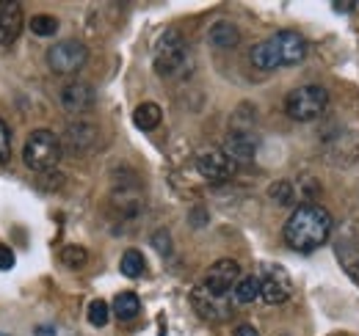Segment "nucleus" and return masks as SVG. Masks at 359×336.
Instances as JSON below:
<instances>
[{
  "instance_id": "1a4fd4ad",
  "label": "nucleus",
  "mask_w": 359,
  "mask_h": 336,
  "mask_svg": "<svg viewBox=\"0 0 359 336\" xmlns=\"http://www.w3.org/2000/svg\"><path fill=\"white\" fill-rule=\"evenodd\" d=\"M238 281H241V265H238L235 259H219V262H213V265L208 267L202 284L210 287L213 293L229 295L235 290Z\"/></svg>"
},
{
  "instance_id": "dca6fc26",
  "label": "nucleus",
  "mask_w": 359,
  "mask_h": 336,
  "mask_svg": "<svg viewBox=\"0 0 359 336\" xmlns=\"http://www.w3.org/2000/svg\"><path fill=\"white\" fill-rule=\"evenodd\" d=\"M161 119H163V111H161L155 102H141L133 113L135 127H138V130H144V132L155 130V127L161 125Z\"/></svg>"
},
{
  "instance_id": "4be33fe9",
  "label": "nucleus",
  "mask_w": 359,
  "mask_h": 336,
  "mask_svg": "<svg viewBox=\"0 0 359 336\" xmlns=\"http://www.w3.org/2000/svg\"><path fill=\"white\" fill-rule=\"evenodd\" d=\"M86 259H89V253H86V248H81V246H67V248L61 251V262H64L67 267H83Z\"/></svg>"
},
{
  "instance_id": "f3484780",
  "label": "nucleus",
  "mask_w": 359,
  "mask_h": 336,
  "mask_svg": "<svg viewBox=\"0 0 359 336\" xmlns=\"http://www.w3.org/2000/svg\"><path fill=\"white\" fill-rule=\"evenodd\" d=\"M260 295H263V290H260V279H257V276H246V279H241V281L235 284L232 300H235V303H255Z\"/></svg>"
},
{
  "instance_id": "412c9836",
  "label": "nucleus",
  "mask_w": 359,
  "mask_h": 336,
  "mask_svg": "<svg viewBox=\"0 0 359 336\" xmlns=\"http://www.w3.org/2000/svg\"><path fill=\"white\" fill-rule=\"evenodd\" d=\"M31 31L36 36H53L58 31V20L50 14H36V17H31Z\"/></svg>"
},
{
  "instance_id": "7ed1b4c3",
  "label": "nucleus",
  "mask_w": 359,
  "mask_h": 336,
  "mask_svg": "<svg viewBox=\"0 0 359 336\" xmlns=\"http://www.w3.org/2000/svg\"><path fill=\"white\" fill-rule=\"evenodd\" d=\"M22 160L25 166L36 174H47L58 166L61 160V141L50 130H34L22 146Z\"/></svg>"
},
{
  "instance_id": "2eb2a0df",
  "label": "nucleus",
  "mask_w": 359,
  "mask_h": 336,
  "mask_svg": "<svg viewBox=\"0 0 359 336\" xmlns=\"http://www.w3.org/2000/svg\"><path fill=\"white\" fill-rule=\"evenodd\" d=\"M208 39H210L213 47H219V50H229V47H235V44L241 42V34H238V28H235L232 22L219 20V22H213Z\"/></svg>"
},
{
  "instance_id": "a878e982",
  "label": "nucleus",
  "mask_w": 359,
  "mask_h": 336,
  "mask_svg": "<svg viewBox=\"0 0 359 336\" xmlns=\"http://www.w3.org/2000/svg\"><path fill=\"white\" fill-rule=\"evenodd\" d=\"M8 267H14V253L11 248L0 246V270H8Z\"/></svg>"
},
{
  "instance_id": "20e7f679",
  "label": "nucleus",
  "mask_w": 359,
  "mask_h": 336,
  "mask_svg": "<svg viewBox=\"0 0 359 336\" xmlns=\"http://www.w3.org/2000/svg\"><path fill=\"white\" fill-rule=\"evenodd\" d=\"M326 105H329V94L320 85H302L290 91L285 99V111L296 122H313L318 116H323Z\"/></svg>"
},
{
  "instance_id": "4468645a",
  "label": "nucleus",
  "mask_w": 359,
  "mask_h": 336,
  "mask_svg": "<svg viewBox=\"0 0 359 336\" xmlns=\"http://www.w3.org/2000/svg\"><path fill=\"white\" fill-rule=\"evenodd\" d=\"M67 144L72 146V152H86L97 144V127L78 119L67 127Z\"/></svg>"
},
{
  "instance_id": "b1692460",
  "label": "nucleus",
  "mask_w": 359,
  "mask_h": 336,
  "mask_svg": "<svg viewBox=\"0 0 359 336\" xmlns=\"http://www.w3.org/2000/svg\"><path fill=\"white\" fill-rule=\"evenodd\" d=\"M11 158V130L0 119V166H6Z\"/></svg>"
},
{
  "instance_id": "ddd939ff",
  "label": "nucleus",
  "mask_w": 359,
  "mask_h": 336,
  "mask_svg": "<svg viewBox=\"0 0 359 336\" xmlns=\"http://www.w3.org/2000/svg\"><path fill=\"white\" fill-rule=\"evenodd\" d=\"M224 152L232 160H252L257 152V141L249 130H232L224 144Z\"/></svg>"
},
{
  "instance_id": "9d476101",
  "label": "nucleus",
  "mask_w": 359,
  "mask_h": 336,
  "mask_svg": "<svg viewBox=\"0 0 359 336\" xmlns=\"http://www.w3.org/2000/svg\"><path fill=\"white\" fill-rule=\"evenodd\" d=\"M260 279V290H263V300L271 303V306H276V303H285L290 293H293V284H290V276L282 270V267H276V265H271L266 267V273L263 276H257Z\"/></svg>"
},
{
  "instance_id": "9b49d317",
  "label": "nucleus",
  "mask_w": 359,
  "mask_h": 336,
  "mask_svg": "<svg viewBox=\"0 0 359 336\" xmlns=\"http://www.w3.org/2000/svg\"><path fill=\"white\" fill-rule=\"evenodd\" d=\"M61 105L69 113H86L94 108V88L83 80H72L61 88Z\"/></svg>"
},
{
  "instance_id": "5701e85b",
  "label": "nucleus",
  "mask_w": 359,
  "mask_h": 336,
  "mask_svg": "<svg viewBox=\"0 0 359 336\" xmlns=\"http://www.w3.org/2000/svg\"><path fill=\"white\" fill-rule=\"evenodd\" d=\"M89 323L94 328H102L108 323V303L105 300H91L89 303Z\"/></svg>"
},
{
  "instance_id": "39448f33",
  "label": "nucleus",
  "mask_w": 359,
  "mask_h": 336,
  "mask_svg": "<svg viewBox=\"0 0 359 336\" xmlns=\"http://www.w3.org/2000/svg\"><path fill=\"white\" fill-rule=\"evenodd\" d=\"M188 64V44L177 31H166L155 44V72L161 78H175Z\"/></svg>"
},
{
  "instance_id": "cd10ccee",
  "label": "nucleus",
  "mask_w": 359,
  "mask_h": 336,
  "mask_svg": "<svg viewBox=\"0 0 359 336\" xmlns=\"http://www.w3.org/2000/svg\"><path fill=\"white\" fill-rule=\"evenodd\" d=\"M36 336H55V331H53V328H45V326H39V328H36Z\"/></svg>"
},
{
  "instance_id": "f03ea898",
  "label": "nucleus",
  "mask_w": 359,
  "mask_h": 336,
  "mask_svg": "<svg viewBox=\"0 0 359 336\" xmlns=\"http://www.w3.org/2000/svg\"><path fill=\"white\" fill-rule=\"evenodd\" d=\"M304 55H307V42L296 31H279L266 42L255 44L252 52H249L252 64L257 69H263V72H271L276 66H293Z\"/></svg>"
},
{
  "instance_id": "c85d7f7f",
  "label": "nucleus",
  "mask_w": 359,
  "mask_h": 336,
  "mask_svg": "<svg viewBox=\"0 0 359 336\" xmlns=\"http://www.w3.org/2000/svg\"><path fill=\"white\" fill-rule=\"evenodd\" d=\"M351 276H354V281L359 284V262L354 265V267H351Z\"/></svg>"
},
{
  "instance_id": "aec40b11",
  "label": "nucleus",
  "mask_w": 359,
  "mask_h": 336,
  "mask_svg": "<svg viewBox=\"0 0 359 336\" xmlns=\"http://www.w3.org/2000/svg\"><path fill=\"white\" fill-rule=\"evenodd\" d=\"M269 196H271V202L287 207V204L293 202V185H290L287 179H279V182H273L269 188Z\"/></svg>"
},
{
  "instance_id": "a211bd4d",
  "label": "nucleus",
  "mask_w": 359,
  "mask_h": 336,
  "mask_svg": "<svg viewBox=\"0 0 359 336\" xmlns=\"http://www.w3.org/2000/svg\"><path fill=\"white\" fill-rule=\"evenodd\" d=\"M138 312H141V300H138V295L135 293H119L116 295V300H114V314L119 317V320H133L138 317Z\"/></svg>"
},
{
  "instance_id": "6e6552de",
  "label": "nucleus",
  "mask_w": 359,
  "mask_h": 336,
  "mask_svg": "<svg viewBox=\"0 0 359 336\" xmlns=\"http://www.w3.org/2000/svg\"><path fill=\"white\" fill-rule=\"evenodd\" d=\"M196 168H199V174H202L205 179H210V182H226V179H232V174H235V160L226 155L224 149L208 146V149H202V152L196 155Z\"/></svg>"
},
{
  "instance_id": "f257e3e1",
  "label": "nucleus",
  "mask_w": 359,
  "mask_h": 336,
  "mask_svg": "<svg viewBox=\"0 0 359 336\" xmlns=\"http://www.w3.org/2000/svg\"><path fill=\"white\" fill-rule=\"evenodd\" d=\"M282 234L293 251H315L332 234V215L318 204H302L287 218Z\"/></svg>"
},
{
  "instance_id": "bb28decb",
  "label": "nucleus",
  "mask_w": 359,
  "mask_h": 336,
  "mask_svg": "<svg viewBox=\"0 0 359 336\" xmlns=\"http://www.w3.org/2000/svg\"><path fill=\"white\" fill-rule=\"evenodd\" d=\"M235 336H260V334H257V328H252V326H238V328H235Z\"/></svg>"
},
{
  "instance_id": "f8f14e48",
  "label": "nucleus",
  "mask_w": 359,
  "mask_h": 336,
  "mask_svg": "<svg viewBox=\"0 0 359 336\" xmlns=\"http://www.w3.org/2000/svg\"><path fill=\"white\" fill-rule=\"evenodd\" d=\"M22 31V6L20 3H0V47L17 42Z\"/></svg>"
},
{
  "instance_id": "423d86ee",
  "label": "nucleus",
  "mask_w": 359,
  "mask_h": 336,
  "mask_svg": "<svg viewBox=\"0 0 359 336\" xmlns=\"http://www.w3.org/2000/svg\"><path fill=\"white\" fill-rule=\"evenodd\" d=\"M86 61H89V50L78 39H64L47 50V64L55 75H75L86 66Z\"/></svg>"
},
{
  "instance_id": "0eeeda50",
  "label": "nucleus",
  "mask_w": 359,
  "mask_h": 336,
  "mask_svg": "<svg viewBox=\"0 0 359 336\" xmlns=\"http://www.w3.org/2000/svg\"><path fill=\"white\" fill-rule=\"evenodd\" d=\"M191 303H194L196 314L205 317V320H226V317L232 314V303H235V300H232L229 295L213 293V290L205 287V284H196L194 293H191Z\"/></svg>"
},
{
  "instance_id": "393cba45",
  "label": "nucleus",
  "mask_w": 359,
  "mask_h": 336,
  "mask_svg": "<svg viewBox=\"0 0 359 336\" xmlns=\"http://www.w3.org/2000/svg\"><path fill=\"white\" fill-rule=\"evenodd\" d=\"M152 246H155L161 253H169V248H172V237H169V232H158V234L152 237Z\"/></svg>"
},
{
  "instance_id": "6ab92c4d",
  "label": "nucleus",
  "mask_w": 359,
  "mask_h": 336,
  "mask_svg": "<svg viewBox=\"0 0 359 336\" xmlns=\"http://www.w3.org/2000/svg\"><path fill=\"white\" fill-rule=\"evenodd\" d=\"M119 267H122V273H125L128 279H138V276L144 273L147 262H144V256H141V251H135V248H130V251L122 253V262H119Z\"/></svg>"
}]
</instances>
